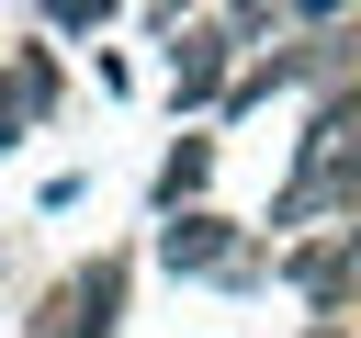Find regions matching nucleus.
Masks as SVG:
<instances>
[{"label":"nucleus","instance_id":"7ed1b4c3","mask_svg":"<svg viewBox=\"0 0 361 338\" xmlns=\"http://www.w3.org/2000/svg\"><path fill=\"white\" fill-rule=\"evenodd\" d=\"M124 282H135L124 259H90V270H79V282L45 304V327H34V338H113V315H124Z\"/></svg>","mask_w":361,"mask_h":338},{"label":"nucleus","instance_id":"39448f33","mask_svg":"<svg viewBox=\"0 0 361 338\" xmlns=\"http://www.w3.org/2000/svg\"><path fill=\"white\" fill-rule=\"evenodd\" d=\"M226 45H237V34H214V23H203V34H169V101H214Z\"/></svg>","mask_w":361,"mask_h":338},{"label":"nucleus","instance_id":"6e6552de","mask_svg":"<svg viewBox=\"0 0 361 338\" xmlns=\"http://www.w3.org/2000/svg\"><path fill=\"white\" fill-rule=\"evenodd\" d=\"M113 11H124V0H45V23H56V34H90V23H113Z\"/></svg>","mask_w":361,"mask_h":338},{"label":"nucleus","instance_id":"f03ea898","mask_svg":"<svg viewBox=\"0 0 361 338\" xmlns=\"http://www.w3.org/2000/svg\"><path fill=\"white\" fill-rule=\"evenodd\" d=\"M158 259H169V270H214V282H248V270H259V259H248V237H237L226 214H203V203H169Z\"/></svg>","mask_w":361,"mask_h":338},{"label":"nucleus","instance_id":"0eeeda50","mask_svg":"<svg viewBox=\"0 0 361 338\" xmlns=\"http://www.w3.org/2000/svg\"><path fill=\"white\" fill-rule=\"evenodd\" d=\"M203 180H214V135H180V146L158 158V214H169V203H192Z\"/></svg>","mask_w":361,"mask_h":338},{"label":"nucleus","instance_id":"1a4fd4ad","mask_svg":"<svg viewBox=\"0 0 361 338\" xmlns=\"http://www.w3.org/2000/svg\"><path fill=\"white\" fill-rule=\"evenodd\" d=\"M271 11H350V0H237V23H271Z\"/></svg>","mask_w":361,"mask_h":338},{"label":"nucleus","instance_id":"9d476101","mask_svg":"<svg viewBox=\"0 0 361 338\" xmlns=\"http://www.w3.org/2000/svg\"><path fill=\"white\" fill-rule=\"evenodd\" d=\"M158 11H169V23H180V11H192V0H158Z\"/></svg>","mask_w":361,"mask_h":338},{"label":"nucleus","instance_id":"20e7f679","mask_svg":"<svg viewBox=\"0 0 361 338\" xmlns=\"http://www.w3.org/2000/svg\"><path fill=\"white\" fill-rule=\"evenodd\" d=\"M45 113H56V56H45V45H11V68H0V158H11Z\"/></svg>","mask_w":361,"mask_h":338},{"label":"nucleus","instance_id":"f257e3e1","mask_svg":"<svg viewBox=\"0 0 361 338\" xmlns=\"http://www.w3.org/2000/svg\"><path fill=\"white\" fill-rule=\"evenodd\" d=\"M338 203H361V101H350V90L316 113V135H305V158H293L271 225H316V214H338Z\"/></svg>","mask_w":361,"mask_h":338},{"label":"nucleus","instance_id":"423d86ee","mask_svg":"<svg viewBox=\"0 0 361 338\" xmlns=\"http://www.w3.org/2000/svg\"><path fill=\"white\" fill-rule=\"evenodd\" d=\"M350 270H361V225H338L327 248H305V259H293V282H305L316 304H338V293H350Z\"/></svg>","mask_w":361,"mask_h":338}]
</instances>
